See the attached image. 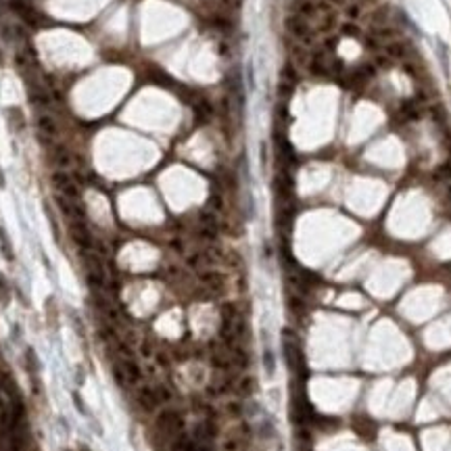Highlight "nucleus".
<instances>
[{
    "label": "nucleus",
    "mask_w": 451,
    "mask_h": 451,
    "mask_svg": "<svg viewBox=\"0 0 451 451\" xmlns=\"http://www.w3.org/2000/svg\"><path fill=\"white\" fill-rule=\"evenodd\" d=\"M157 430L163 434V437H169V439H175L178 434H182L184 430V418L178 409H163V412H159L157 416Z\"/></svg>",
    "instance_id": "nucleus-1"
},
{
    "label": "nucleus",
    "mask_w": 451,
    "mask_h": 451,
    "mask_svg": "<svg viewBox=\"0 0 451 451\" xmlns=\"http://www.w3.org/2000/svg\"><path fill=\"white\" fill-rule=\"evenodd\" d=\"M282 347H284V359H286L288 367H290L292 372H299L301 367H303V353H301L299 338L290 330H284Z\"/></svg>",
    "instance_id": "nucleus-2"
},
{
    "label": "nucleus",
    "mask_w": 451,
    "mask_h": 451,
    "mask_svg": "<svg viewBox=\"0 0 451 451\" xmlns=\"http://www.w3.org/2000/svg\"><path fill=\"white\" fill-rule=\"evenodd\" d=\"M53 186L56 188L58 195H63L65 198H69V200H80V186L75 184V180H73L67 171L56 169V171L53 173Z\"/></svg>",
    "instance_id": "nucleus-3"
},
{
    "label": "nucleus",
    "mask_w": 451,
    "mask_h": 451,
    "mask_svg": "<svg viewBox=\"0 0 451 451\" xmlns=\"http://www.w3.org/2000/svg\"><path fill=\"white\" fill-rule=\"evenodd\" d=\"M286 29L295 36L297 40H301L303 44H313L315 40V31L313 28L307 23V19H303L301 15H290L286 19Z\"/></svg>",
    "instance_id": "nucleus-4"
},
{
    "label": "nucleus",
    "mask_w": 451,
    "mask_h": 451,
    "mask_svg": "<svg viewBox=\"0 0 451 451\" xmlns=\"http://www.w3.org/2000/svg\"><path fill=\"white\" fill-rule=\"evenodd\" d=\"M69 234H71L73 242H75V245H78L82 251H94V242H96V238L92 236V232L88 230L86 222H82V220H73V222L69 224Z\"/></svg>",
    "instance_id": "nucleus-5"
},
{
    "label": "nucleus",
    "mask_w": 451,
    "mask_h": 451,
    "mask_svg": "<svg viewBox=\"0 0 451 451\" xmlns=\"http://www.w3.org/2000/svg\"><path fill=\"white\" fill-rule=\"evenodd\" d=\"M136 403L140 405V409H144V412H155V409L161 405L157 389L150 387V384H140L138 391H136Z\"/></svg>",
    "instance_id": "nucleus-6"
},
{
    "label": "nucleus",
    "mask_w": 451,
    "mask_h": 451,
    "mask_svg": "<svg viewBox=\"0 0 451 451\" xmlns=\"http://www.w3.org/2000/svg\"><path fill=\"white\" fill-rule=\"evenodd\" d=\"M36 125H38V132H40V140L46 142V144H50V140H55L58 136L56 121L48 113H44V111L36 115Z\"/></svg>",
    "instance_id": "nucleus-7"
},
{
    "label": "nucleus",
    "mask_w": 451,
    "mask_h": 451,
    "mask_svg": "<svg viewBox=\"0 0 451 451\" xmlns=\"http://www.w3.org/2000/svg\"><path fill=\"white\" fill-rule=\"evenodd\" d=\"M198 280L203 282V286H207L209 290L220 292L226 286V276L220 274L217 270H200L198 272Z\"/></svg>",
    "instance_id": "nucleus-8"
},
{
    "label": "nucleus",
    "mask_w": 451,
    "mask_h": 451,
    "mask_svg": "<svg viewBox=\"0 0 451 451\" xmlns=\"http://www.w3.org/2000/svg\"><path fill=\"white\" fill-rule=\"evenodd\" d=\"M117 364L121 366V370L125 372V376H128L130 384H140V380H142V370H140V366L134 362V357H132V359H117Z\"/></svg>",
    "instance_id": "nucleus-9"
},
{
    "label": "nucleus",
    "mask_w": 451,
    "mask_h": 451,
    "mask_svg": "<svg viewBox=\"0 0 451 451\" xmlns=\"http://www.w3.org/2000/svg\"><path fill=\"white\" fill-rule=\"evenodd\" d=\"M53 161H55L58 167H61V169H65V167L71 165L73 157H71V153H69V150H67L65 146L56 144V146H53Z\"/></svg>",
    "instance_id": "nucleus-10"
},
{
    "label": "nucleus",
    "mask_w": 451,
    "mask_h": 451,
    "mask_svg": "<svg viewBox=\"0 0 451 451\" xmlns=\"http://www.w3.org/2000/svg\"><path fill=\"white\" fill-rule=\"evenodd\" d=\"M257 387V380L253 378V376H242V378L238 380L236 384V393L242 397H249V395H253V391Z\"/></svg>",
    "instance_id": "nucleus-11"
},
{
    "label": "nucleus",
    "mask_w": 451,
    "mask_h": 451,
    "mask_svg": "<svg viewBox=\"0 0 451 451\" xmlns=\"http://www.w3.org/2000/svg\"><path fill=\"white\" fill-rule=\"evenodd\" d=\"M384 53H387L389 58H403L407 48H405L403 42H389V44L384 46Z\"/></svg>",
    "instance_id": "nucleus-12"
},
{
    "label": "nucleus",
    "mask_w": 451,
    "mask_h": 451,
    "mask_svg": "<svg viewBox=\"0 0 451 451\" xmlns=\"http://www.w3.org/2000/svg\"><path fill=\"white\" fill-rule=\"evenodd\" d=\"M397 36L395 28H387V25H374L372 28V38L376 40H393Z\"/></svg>",
    "instance_id": "nucleus-13"
},
{
    "label": "nucleus",
    "mask_w": 451,
    "mask_h": 451,
    "mask_svg": "<svg viewBox=\"0 0 451 451\" xmlns=\"http://www.w3.org/2000/svg\"><path fill=\"white\" fill-rule=\"evenodd\" d=\"M370 19H372V23H376V25H387V19H389V6L376 8V11L370 15Z\"/></svg>",
    "instance_id": "nucleus-14"
},
{
    "label": "nucleus",
    "mask_w": 451,
    "mask_h": 451,
    "mask_svg": "<svg viewBox=\"0 0 451 451\" xmlns=\"http://www.w3.org/2000/svg\"><path fill=\"white\" fill-rule=\"evenodd\" d=\"M263 367H265L267 376H274V372H276V357H274V353L270 349L263 351Z\"/></svg>",
    "instance_id": "nucleus-15"
},
{
    "label": "nucleus",
    "mask_w": 451,
    "mask_h": 451,
    "mask_svg": "<svg viewBox=\"0 0 451 451\" xmlns=\"http://www.w3.org/2000/svg\"><path fill=\"white\" fill-rule=\"evenodd\" d=\"M157 395H159V401H161V405L163 403H169V401L173 399V393H171V389L167 387V384H157Z\"/></svg>",
    "instance_id": "nucleus-16"
},
{
    "label": "nucleus",
    "mask_w": 451,
    "mask_h": 451,
    "mask_svg": "<svg viewBox=\"0 0 451 451\" xmlns=\"http://www.w3.org/2000/svg\"><path fill=\"white\" fill-rule=\"evenodd\" d=\"M401 115H403L405 119H416L418 117V107L409 100V103H405L403 107H401Z\"/></svg>",
    "instance_id": "nucleus-17"
},
{
    "label": "nucleus",
    "mask_w": 451,
    "mask_h": 451,
    "mask_svg": "<svg viewBox=\"0 0 451 451\" xmlns=\"http://www.w3.org/2000/svg\"><path fill=\"white\" fill-rule=\"evenodd\" d=\"M434 178L437 180H451V163L441 165L437 171H434Z\"/></svg>",
    "instance_id": "nucleus-18"
},
{
    "label": "nucleus",
    "mask_w": 451,
    "mask_h": 451,
    "mask_svg": "<svg viewBox=\"0 0 451 451\" xmlns=\"http://www.w3.org/2000/svg\"><path fill=\"white\" fill-rule=\"evenodd\" d=\"M209 207L213 209V211H222L224 209V200L220 195H211V198H209Z\"/></svg>",
    "instance_id": "nucleus-19"
},
{
    "label": "nucleus",
    "mask_w": 451,
    "mask_h": 451,
    "mask_svg": "<svg viewBox=\"0 0 451 451\" xmlns=\"http://www.w3.org/2000/svg\"><path fill=\"white\" fill-rule=\"evenodd\" d=\"M342 33H345V36L357 38V36H359V28H357L355 23H345V25H342Z\"/></svg>",
    "instance_id": "nucleus-20"
},
{
    "label": "nucleus",
    "mask_w": 451,
    "mask_h": 451,
    "mask_svg": "<svg viewBox=\"0 0 451 451\" xmlns=\"http://www.w3.org/2000/svg\"><path fill=\"white\" fill-rule=\"evenodd\" d=\"M228 412L232 416H240L242 412H245V407H242V403H236V401H232V403H228Z\"/></svg>",
    "instance_id": "nucleus-21"
},
{
    "label": "nucleus",
    "mask_w": 451,
    "mask_h": 451,
    "mask_svg": "<svg viewBox=\"0 0 451 451\" xmlns=\"http://www.w3.org/2000/svg\"><path fill=\"white\" fill-rule=\"evenodd\" d=\"M376 65H378V67H382V69H389V67H391V58L389 56H376V61H374Z\"/></svg>",
    "instance_id": "nucleus-22"
},
{
    "label": "nucleus",
    "mask_w": 451,
    "mask_h": 451,
    "mask_svg": "<svg viewBox=\"0 0 451 451\" xmlns=\"http://www.w3.org/2000/svg\"><path fill=\"white\" fill-rule=\"evenodd\" d=\"M0 242H2V251H4V255L11 259L13 255H11V247H8V242H6V236H4V232L0 230Z\"/></svg>",
    "instance_id": "nucleus-23"
},
{
    "label": "nucleus",
    "mask_w": 451,
    "mask_h": 451,
    "mask_svg": "<svg viewBox=\"0 0 451 451\" xmlns=\"http://www.w3.org/2000/svg\"><path fill=\"white\" fill-rule=\"evenodd\" d=\"M347 15H349V17H353V19H357V17L362 15V11H359V6H357V4H353V6H349V8H347Z\"/></svg>",
    "instance_id": "nucleus-24"
},
{
    "label": "nucleus",
    "mask_w": 451,
    "mask_h": 451,
    "mask_svg": "<svg viewBox=\"0 0 451 451\" xmlns=\"http://www.w3.org/2000/svg\"><path fill=\"white\" fill-rule=\"evenodd\" d=\"M224 449H226V451H236V449H238V443L234 441V439H232V441H226V443H224Z\"/></svg>",
    "instance_id": "nucleus-25"
},
{
    "label": "nucleus",
    "mask_w": 451,
    "mask_h": 451,
    "mask_svg": "<svg viewBox=\"0 0 451 451\" xmlns=\"http://www.w3.org/2000/svg\"><path fill=\"white\" fill-rule=\"evenodd\" d=\"M247 73H249V86L251 88H255V73H253V67H247Z\"/></svg>",
    "instance_id": "nucleus-26"
},
{
    "label": "nucleus",
    "mask_w": 451,
    "mask_h": 451,
    "mask_svg": "<svg viewBox=\"0 0 451 451\" xmlns=\"http://www.w3.org/2000/svg\"><path fill=\"white\" fill-rule=\"evenodd\" d=\"M197 451H211V449H209L205 443H198V445H197Z\"/></svg>",
    "instance_id": "nucleus-27"
},
{
    "label": "nucleus",
    "mask_w": 451,
    "mask_h": 451,
    "mask_svg": "<svg viewBox=\"0 0 451 451\" xmlns=\"http://www.w3.org/2000/svg\"><path fill=\"white\" fill-rule=\"evenodd\" d=\"M4 186V173H2V169H0V188Z\"/></svg>",
    "instance_id": "nucleus-28"
},
{
    "label": "nucleus",
    "mask_w": 451,
    "mask_h": 451,
    "mask_svg": "<svg viewBox=\"0 0 451 451\" xmlns=\"http://www.w3.org/2000/svg\"><path fill=\"white\" fill-rule=\"evenodd\" d=\"M330 2H334V4H342L345 0H330Z\"/></svg>",
    "instance_id": "nucleus-29"
},
{
    "label": "nucleus",
    "mask_w": 451,
    "mask_h": 451,
    "mask_svg": "<svg viewBox=\"0 0 451 451\" xmlns=\"http://www.w3.org/2000/svg\"><path fill=\"white\" fill-rule=\"evenodd\" d=\"M0 63H2V53H0Z\"/></svg>",
    "instance_id": "nucleus-30"
}]
</instances>
